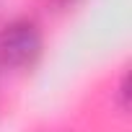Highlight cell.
I'll list each match as a JSON object with an SVG mask.
<instances>
[{
    "mask_svg": "<svg viewBox=\"0 0 132 132\" xmlns=\"http://www.w3.org/2000/svg\"><path fill=\"white\" fill-rule=\"evenodd\" d=\"M42 52V34L29 21H16L0 31V60L8 68H31Z\"/></svg>",
    "mask_w": 132,
    "mask_h": 132,
    "instance_id": "cell-1",
    "label": "cell"
}]
</instances>
